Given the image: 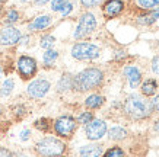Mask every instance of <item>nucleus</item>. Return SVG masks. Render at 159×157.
I'll list each match as a JSON object with an SVG mask.
<instances>
[{"mask_svg": "<svg viewBox=\"0 0 159 157\" xmlns=\"http://www.w3.org/2000/svg\"><path fill=\"white\" fill-rule=\"evenodd\" d=\"M104 83V72L98 67H88L73 76V90L91 92Z\"/></svg>", "mask_w": 159, "mask_h": 157, "instance_id": "f257e3e1", "label": "nucleus"}, {"mask_svg": "<svg viewBox=\"0 0 159 157\" xmlns=\"http://www.w3.org/2000/svg\"><path fill=\"white\" fill-rule=\"evenodd\" d=\"M123 109L127 116H130L131 119H136V121L146 119L152 115L149 100H146L142 95H130L124 100Z\"/></svg>", "mask_w": 159, "mask_h": 157, "instance_id": "f03ea898", "label": "nucleus"}, {"mask_svg": "<svg viewBox=\"0 0 159 157\" xmlns=\"http://www.w3.org/2000/svg\"><path fill=\"white\" fill-rule=\"evenodd\" d=\"M39 157H63L67 151L66 143L57 137H44L34 147Z\"/></svg>", "mask_w": 159, "mask_h": 157, "instance_id": "7ed1b4c3", "label": "nucleus"}, {"mask_svg": "<svg viewBox=\"0 0 159 157\" xmlns=\"http://www.w3.org/2000/svg\"><path fill=\"white\" fill-rule=\"evenodd\" d=\"M72 57L79 61H89V60H95L101 55V50L98 45L91 42H76L72 47Z\"/></svg>", "mask_w": 159, "mask_h": 157, "instance_id": "20e7f679", "label": "nucleus"}, {"mask_svg": "<svg viewBox=\"0 0 159 157\" xmlns=\"http://www.w3.org/2000/svg\"><path fill=\"white\" fill-rule=\"evenodd\" d=\"M77 128V121L72 115H61L53 122V129L60 138H69L73 137V134Z\"/></svg>", "mask_w": 159, "mask_h": 157, "instance_id": "39448f33", "label": "nucleus"}, {"mask_svg": "<svg viewBox=\"0 0 159 157\" xmlns=\"http://www.w3.org/2000/svg\"><path fill=\"white\" fill-rule=\"evenodd\" d=\"M95 29H97V18H95L93 13L86 12V13H83L80 16L73 37H75V39H83L86 38L88 35H91Z\"/></svg>", "mask_w": 159, "mask_h": 157, "instance_id": "423d86ee", "label": "nucleus"}, {"mask_svg": "<svg viewBox=\"0 0 159 157\" xmlns=\"http://www.w3.org/2000/svg\"><path fill=\"white\" fill-rule=\"evenodd\" d=\"M38 64L37 60L31 55H20L18 60V73L22 80H29L37 74Z\"/></svg>", "mask_w": 159, "mask_h": 157, "instance_id": "0eeeda50", "label": "nucleus"}, {"mask_svg": "<svg viewBox=\"0 0 159 157\" xmlns=\"http://www.w3.org/2000/svg\"><path fill=\"white\" fill-rule=\"evenodd\" d=\"M107 122L104 119H93L88 125H85V134L86 138L91 141H98L107 134Z\"/></svg>", "mask_w": 159, "mask_h": 157, "instance_id": "6e6552de", "label": "nucleus"}, {"mask_svg": "<svg viewBox=\"0 0 159 157\" xmlns=\"http://www.w3.org/2000/svg\"><path fill=\"white\" fill-rule=\"evenodd\" d=\"M51 89V83L45 79H37V80L31 81L29 86L26 87V93L29 98L32 99H41L48 93V90Z\"/></svg>", "mask_w": 159, "mask_h": 157, "instance_id": "1a4fd4ad", "label": "nucleus"}, {"mask_svg": "<svg viewBox=\"0 0 159 157\" xmlns=\"http://www.w3.org/2000/svg\"><path fill=\"white\" fill-rule=\"evenodd\" d=\"M22 33L18 28L15 26H5L0 29V45L10 47V45H16L19 44V39Z\"/></svg>", "mask_w": 159, "mask_h": 157, "instance_id": "9d476101", "label": "nucleus"}, {"mask_svg": "<svg viewBox=\"0 0 159 157\" xmlns=\"http://www.w3.org/2000/svg\"><path fill=\"white\" fill-rule=\"evenodd\" d=\"M124 2L123 0H107L104 6H102V12L107 19L116 18L124 10Z\"/></svg>", "mask_w": 159, "mask_h": 157, "instance_id": "9b49d317", "label": "nucleus"}, {"mask_svg": "<svg viewBox=\"0 0 159 157\" xmlns=\"http://www.w3.org/2000/svg\"><path fill=\"white\" fill-rule=\"evenodd\" d=\"M123 73H124V76H125V79H127V81H129V85H130L131 89H136L137 86L142 85V73H140V70L136 66L124 67Z\"/></svg>", "mask_w": 159, "mask_h": 157, "instance_id": "f8f14e48", "label": "nucleus"}, {"mask_svg": "<svg viewBox=\"0 0 159 157\" xmlns=\"http://www.w3.org/2000/svg\"><path fill=\"white\" fill-rule=\"evenodd\" d=\"M51 24H53V18L50 15H43V16H38V18L32 19V22L28 25V31H31V32L44 31V29L48 28Z\"/></svg>", "mask_w": 159, "mask_h": 157, "instance_id": "ddd939ff", "label": "nucleus"}, {"mask_svg": "<svg viewBox=\"0 0 159 157\" xmlns=\"http://www.w3.org/2000/svg\"><path fill=\"white\" fill-rule=\"evenodd\" d=\"M104 153V146L102 144H86L79 148V156L80 157H101Z\"/></svg>", "mask_w": 159, "mask_h": 157, "instance_id": "4468645a", "label": "nucleus"}, {"mask_svg": "<svg viewBox=\"0 0 159 157\" xmlns=\"http://www.w3.org/2000/svg\"><path fill=\"white\" fill-rule=\"evenodd\" d=\"M104 103H105V98L98 93H92L85 99V106L88 109H99L104 106Z\"/></svg>", "mask_w": 159, "mask_h": 157, "instance_id": "2eb2a0df", "label": "nucleus"}, {"mask_svg": "<svg viewBox=\"0 0 159 157\" xmlns=\"http://www.w3.org/2000/svg\"><path fill=\"white\" fill-rule=\"evenodd\" d=\"M159 19V6L156 7V9L153 10H149L148 13L145 15H140L139 18H137V24L139 25H143V26H148V25H152L153 22H156V20Z\"/></svg>", "mask_w": 159, "mask_h": 157, "instance_id": "dca6fc26", "label": "nucleus"}, {"mask_svg": "<svg viewBox=\"0 0 159 157\" xmlns=\"http://www.w3.org/2000/svg\"><path fill=\"white\" fill-rule=\"evenodd\" d=\"M73 90V76L70 73H64L60 80L57 81V92L58 93H64V92Z\"/></svg>", "mask_w": 159, "mask_h": 157, "instance_id": "f3484780", "label": "nucleus"}, {"mask_svg": "<svg viewBox=\"0 0 159 157\" xmlns=\"http://www.w3.org/2000/svg\"><path fill=\"white\" fill-rule=\"evenodd\" d=\"M142 95L143 96H153L158 90V80L156 79H146L142 85Z\"/></svg>", "mask_w": 159, "mask_h": 157, "instance_id": "a211bd4d", "label": "nucleus"}, {"mask_svg": "<svg viewBox=\"0 0 159 157\" xmlns=\"http://www.w3.org/2000/svg\"><path fill=\"white\" fill-rule=\"evenodd\" d=\"M127 135H129V133L123 127H112L111 129H108V138L112 141H121V140L127 138Z\"/></svg>", "mask_w": 159, "mask_h": 157, "instance_id": "6ab92c4d", "label": "nucleus"}, {"mask_svg": "<svg viewBox=\"0 0 159 157\" xmlns=\"http://www.w3.org/2000/svg\"><path fill=\"white\" fill-rule=\"evenodd\" d=\"M34 127L41 133H48L53 124H51V119L50 118H38L34 121Z\"/></svg>", "mask_w": 159, "mask_h": 157, "instance_id": "aec40b11", "label": "nucleus"}, {"mask_svg": "<svg viewBox=\"0 0 159 157\" xmlns=\"http://www.w3.org/2000/svg\"><path fill=\"white\" fill-rule=\"evenodd\" d=\"M58 58V51H56V50H47V51L44 52L43 55V61H44V66L45 67H51L56 63V60Z\"/></svg>", "mask_w": 159, "mask_h": 157, "instance_id": "412c9836", "label": "nucleus"}, {"mask_svg": "<svg viewBox=\"0 0 159 157\" xmlns=\"http://www.w3.org/2000/svg\"><path fill=\"white\" fill-rule=\"evenodd\" d=\"M15 89V81L13 79H6L3 81V85L0 87V98H6V96H9Z\"/></svg>", "mask_w": 159, "mask_h": 157, "instance_id": "4be33fe9", "label": "nucleus"}, {"mask_svg": "<svg viewBox=\"0 0 159 157\" xmlns=\"http://www.w3.org/2000/svg\"><path fill=\"white\" fill-rule=\"evenodd\" d=\"M101 157H125V151L120 146H114V147L108 148L107 151L102 153Z\"/></svg>", "mask_w": 159, "mask_h": 157, "instance_id": "5701e85b", "label": "nucleus"}, {"mask_svg": "<svg viewBox=\"0 0 159 157\" xmlns=\"http://www.w3.org/2000/svg\"><path fill=\"white\" fill-rule=\"evenodd\" d=\"M19 18H20V15H19V12L16 9H10V10H7V13H6V16H5V24L6 25H13L15 22H18L19 20Z\"/></svg>", "mask_w": 159, "mask_h": 157, "instance_id": "b1692460", "label": "nucleus"}, {"mask_svg": "<svg viewBox=\"0 0 159 157\" xmlns=\"http://www.w3.org/2000/svg\"><path fill=\"white\" fill-rule=\"evenodd\" d=\"M54 42H56V38H54L53 35H44L43 38L39 39V45H41V48H44L45 51H47V50H51Z\"/></svg>", "mask_w": 159, "mask_h": 157, "instance_id": "393cba45", "label": "nucleus"}, {"mask_svg": "<svg viewBox=\"0 0 159 157\" xmlns=\"http://www.w3.org/2000/svg\"><path fill=\"white\" fill-rule=\"evenodd\" d=\"M93 119H95L93 114H92V112H89V111H85V112H80V115L76 118V121H77V124L88 125L91 121H93Z\"/></svg>", "mask_w": 159, "mask_h": 157, "instance_id": "a878e982", "label": "nucleus"}, {"mask_svg": "<svg viewBox=\"0 0 159 157\" xmlns=\"http://www.w3.org/2000/svg\"><path fill=\"white\" fill-rule=\"evenodd\" d=\"M137 5L145 10H153L159 6V0H137Z\"/></svg>", "mask_w": 159, "mask_h": 157, "instance_id": "bb28decb", "label": "nucleus"}, {"mask_svg": "<svg viewBox=\"0 0 159 157\" xmlns=\"http://www.w3.org/2000/svg\"><path fill=\"white\" fill-rule=\"evenodd\" d=\"M12 112H13V115L16 118H22V116H25V115L28 114V109H26L25 105L19 103V105H15L13 108H12Z\"/></svg>", "mask_w": 159, "mask_h": 157, "instance_id": "cd10ccee", "label": "nucleus"}, {"mask_svg": "<svg viewBox=\"0 0 159 157\" xmlns=\"http://www.w3.org/2000/svg\"><path fill=\"white\" fill-rule=\"evenodd\" d=\"M104 0H80V5L86 9H92V7H97V6L102 5Z\"/></svg>", "mask_w": 159, "mask_h": 157, "instance_id": "c85d7f7f", "label": "nucleus"}, {"mask_svg": "<svg viewBox=\"0 0 159 157\" xmlns=\"http://www.w3.org/2000/svg\"><path fill=\"white\" fill-rule=\"evenodd\" d=\"M66 3H67V0H53L51 2V10L53 12H61Z\"/></svg>", "mask_w": 159, "mask_h": 157, "instance_id": "c756f323", "label": "nucleus"}, {"mask_svg": "<svg viewBox=\"0 0 159 157\" xmlns=\"http://www.w3.org/2000/svg\"><path fill=\"white\" fill-rule=\"evenodd\" d=\"M150 103V109H152V112H159V95L155 96L152 100H149Z\"/></svg>", "mask_w": 159, "mask_h": 157, "instance_id": "7c9ffc66", "label": "nucleus"}, {"mask_svg": "<svg viewBox=\"0 0 159 157\" xmlns=\"http://www.w3.org/2000/svg\"><path fill=\"white\" fill-rule=\"evenodd\" d=\"M72 10H73V3L67 0V3L64 5V7L61 9V12H60V13H61V16H67V15L70 13Z\"/></svg>", "mask_w": 159, "mask_h": 157, "instance_id": "2f4dec72", "label": "nucleus"}, {"mask_svg": "<svg viewBox=\"0 0 159 157\" xmlns=\"http://www.w3.org/2000/svg\"><path fill=\"white\" fill-rule=\"evenodd\" d=\"M152 72L155 73V74H159V55H156V57H153V60H152Z\"/></svg>", "mask_w": 159, "mask_h": 157, "instance_id": "473e14b6", "label": "nucleus"}, {"mask_svg": "<svg viewBox=\"0 0 159 157\" xmlns=\"http://www.w3.org/2000/svg\"><path fill=\"white\" fill-rule=\"evenodd\" d=\"M19 138L22 140V141H28L29 138H31V129H28V128L22 129L20 134H19Z\"/></svg>", "mask_w": 159, "mask_h": 157, "instance_id": "72a5a7b5", "label": "nucleus"}, {"mask_svg": "<svg viewBox=\"0 0 159 157\" xmlns=\"http://www.w3.org/2000/svg\"><path fill=\"white\" fill-rule=\"evenodd\" d=\"M0 157H12V151L6 147H0Z\"/></svg>", "mask_w": 159, "mask_h": 157, "instance_id": "f704fd0d", "label": "nucleus"}, {"mask_svg": "<svg viewBox=\"0 0 159 157\" xmlns=\"http://www.w3.org/2000/svg\"><path fill=\"white\" fill-rule=\"evenodd\" d=\"M48 2H53V0H34V3L38 6H43V5H45V3H48Z\"/></svg>", "mask_w": 159, "mask_h": 157, "instance_id": "c9c22d12", "label": "nucleus"}, {"mask_svg": "<svg viewBox=\"0 0 159 157\" xmlns=\"http://www.w3.org/2000/svg\"><path fill=\"white\" fill-rule=\"evenodd\" d=\"M28 41H29V37H28V35H26V37H20L19 44H28Z\"/></svg>", "mask_w": 159, "mask_h": 157, "instance_id": "e433bc0d", "label": "nucleus"}, {"mask_svg": "<svg viewBox=\"0 0 159 157\" xmlns=\"http://www.w3.org/2000/svg\"><path fill=\"white\" fill-rule=\"evenodd\" d=\"M12 157H28L24 153H12Z\"/></svg>", "mask_w": 159, "mask_h": 157, "instance_id": "4c0bfd02", "label": "nucleus"}, {"mask_svg": "<svg viewBox=\"0 0 159 157\" xmlns=\"http://www.w3.org/2000/svg\"><path fill=\"white\" fill-rule=\"evenodd\" d=\"M153 128H155V131H159V119H156V121H155Z\"/></svg>", "mask_w": 159, "mask_h": 157, "instance_id": "58836bf2", "label": "nucleus"}, {"mask_svg": "<svg viewBox=\"0 0 159 157\" xmlns=\"http://www.w3.org/2000/svg\"><path fill=\"white\" fill-rule=\"evenodd\" d=\"M2 77H3V67L0 66V79H2Z\"/></svg>", "mask_w": 159, "mask_h": 157, "instance_id": "ea45409f", "label": "nucleus"}, {"mask_svg": "<svg viewBox=\"0 0 159 157\" xmlns=\"http://www.w3.org/2000/svg\"><path fill=\"white\" fill-rule=\"evenodd\" d=\"M2 114H3V108L0 106V116H2Z\"/></svg>", "mask_w": 159, "mask_h": 157, "instance_id": "a19ab883", "label": "nucleus"}, {"mask_svg": "<svg viewBox=\"0 0 159 157\" xmlns=\"http://www.w3.org/2000/svg\"><path fill=\"white\" fill-rule=\"evenodd\" d=\"M5 2H6V0H0V6L3 5V3H5Z\"/></svg>", "mask_w": 159, "mask_h": 157, "instance_id": "79ce46f5", "label": "nucleus"}, {"mask_svg": "<svg viewBox=\"0 0 159 157\" xmlns=\"http://www.w3.org/2000/svg\"><path fill=\"white\" fill-rule=\"evenodd\" d=\"M2 12H3V7H2V6H0V15H2Z\"/></svg>", "mask_w": 159, "mask_h": 157, "instance_id": "37998d69", "label": "nucleus"}]
</instances>
